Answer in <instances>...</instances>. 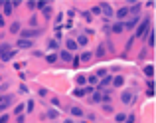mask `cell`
Returning <instances> with one entry per match:
<instances>
[{
    "instance_id": "1",
    "label": "cell",
    "mask_w": 156,
    "mask_h": 123,
    "mask_svg": "<svg viewBox=\"0 0 156 123\" xmlns=\"http://www.w3.org/2000/svg\"><path fill=\"white\" fill-rule=\"evenodd\" d=\"M148 30H150V20L144 18L140 24H138V28H136V32H134V36H136V38H144V36L148 34Z\"/></svg>"
},
{
    "instance_id": "2",
    "label": "cell",
    "mask_w": 156,
    "mask_h": 123,
    "mask_svg": "<svg viewBox=\"0 0 156 123\" xmlns=\"http://www.w3.org/2000/svg\"><path fill=\"white\" fill-rule=\"evenodd\" d=\"M12 56H14L12 46H10V44H2V46H0V60H2V62H8Z\"/></svg>"
},
{
    "instance_id": "3",
    "label": "cell",
    "mask_w": 156,
    "mask_h": 123,
    "mask_svg": "<svg viewBox=\"0 0 156 123\" xmlns=\"http://www.w3.org/2000/svg\"><path fill=\"white\" fill-rule=\"evenodd\" d=\"M20 36H22V40H32L36 36H40V30H24Z\"/></svg>"
},
{
    "instance_id": "4",
    "label": "cell",
    "mask_w": 156,
    "mask_h": 123,
    "mask_svg": "<svg viewBox=\"0 0 156 123\" xmlns=\"http://www.w3.org/2000/svg\"><path fill=\"white\" fill-rule=\"evenodd\" d=\"M10 103H12V97L10 95H4V99L0 101V111H6V109L10 107Z\"/></svg>"
},
{
    "instance_id": "5",
    "label": "cell",
    "mask_w": 156,
    "mask_h": 123,
    "mask_svg": "<svg viewBox=\"0 0 156 123\" xmlns=\"http://www.w3.org/2000/svg\"><path fill=\"white\" fill-rule=\"evenodd\" d=\"M129 8H126V6H122V8H119V10H117V18L119 20H125V18H129Z\"/></svg>"
},
{
    "instance_id": "6",
    "label": "cell",
    "mask_w": 156,
    "mask_h": 123,
    "mask_svg": "<svg viewBox=\"0 0 156 123\" xmlns=\"http://www.w3.org/2000/svg\"><path fill=\"white\" fill-rule=\"evenodd\" d=\"M16 46H18V48H32V46H34V42H32V40H22V38H20Z\"/></svg>"
},
{
    "instance_id": "7",
    "label": "cell",
    "mask_w": 156,
    "mask_h": 123,
    "mask_svg": "<svg viewBox=\"0 0 156 123\" xmlns=\"http://www.w3.org/2000/svg\"><path fill=\"white\" fill-rule=\"evenodd\" d=\"M111 84H113L115 88H121V85L125 84V77H122V76H117V77H113V80H111Z\"/></svg>"
},
{
    "instance_id": "8",
    "label": "cell",
    "mask_w": 156,
    "mask_h": 123,
    "mask_svg": "<svg viewBox=\"0 0 156 123\" xmlns=\"http://www.w3.org/2000/svg\"><path fill=\"white\" fill-rule=\"evenodd\" d=\"M121 101H122V103H130V101H133V93H130V91H122Z\"/></svg>"
},
{
    "instance_id": "9",
    "label": "cell",
    "mask_w": 156,
    "mask_h": 123,
    "mask_svg": "<svg viewBox=\"0 0 156 123\" xmlns=\"http://www.w3.org/2000/svg\"><path fill=\"white\" fill-rule=\"evenodd\" d=\"M99 8H101V10L105 12V16H113V8H111L109 4H105V2H103V4H101Z\"/></svg>"
},
{
    "instance_id": "10",
    "label": "cell",
    "mask_w": 156,
    "mask_h": 123,
    "mask_svg": "<svg viewBox=\"0 0 156 123\" xmlns=\"http://www.w3.org/2000/svg\"><path fill=\"white\" fill-rule=\"evenodd\" d=\"M59 58L63 60V62H71V60H73V56L69 54L67 50H63V52H59Z\"/></svg>"
},
{
    "instance_id": "11",
    "label": "cell",
    "mask_w": 156,
    "mask_h": 123,
    "mask_svg": "<svg viewBox=\"0 0 156 123\" xmlns=\"http://www.w3.org/2000/svg\"><path fill=\"white\" fill-rule=\"evenodd\" d=\"M73 50H77V44H75V40H67V52L71 54Z\"/></svg>"
},
{
    "instance_id": "12",
    "label": "cell",
    "mask_w": 156,
    "mask_h": 123,
    "mask_svg": "<svg viewBox=\"0 0 156 123\" xmlns=\"http://www.w3.org/2000/svg\"><path fill=\"white\" fill-rule=\"evenodd\" d=\"M122 30H125V24H122V22H117L113 26V32H115V34H119V32H122Z\"/></svg>"
},
{
    "instance_id": "13",
    "label": "cell",
    "mask_w": 156,
    "mask_h": 123,
    "mask_svg": "<svg viewBox=\"0 0 156 123\" xmlns=\"http://www.w3.org/2000/svg\"><path fill=\"white\" fill-rule=\"evenodd\" d=\"M71 115L73 117H81V115H83V109H81V107H71Z\"/></svg>"
},
{
    "instance_id": "14",
    "label": "cell",
    "mask_w": 156,
    "mask_h": 123,
    "mask_svg": "<svg viewBox=\"0 0 156 123\" xmlns=\"http://www.w3.org/2000/svg\"><path fill=\"white\" fill-rule=\"evenodd\" d=\"M12 10H14V6H12L10 2L4 4V14H6V16H10V14H12Z\"/></svg>"
},
{
    "instance_id": "15",
    "label": "cell",
    "mask_w": 156,
    "mask_h": 123,
    "mask_svg": "<svg viewBox=\"0 0 156 123\" xmlns=\"http://www.w3.org/2000/svg\"><path fill=\"white\" fill-rule=\"evenodd\" d=\"M136 22H138V18H130L129 22L125 24V28H129V30H133V28H134V24H136Z\"/></svg>"
},
{
    "instance_id": "16",
    "label": "cell",
    "mask_w": 156,
    "mask_h": 123,
    "mask_svg": "<svg viewBox=\"0 0 156 123\" xmlns=\"http://www.w3.org/2000/svg\"><path fill=\"white\" fill-rule=\"evenodd\" d=\"M146 36H148V46L152 48V46H154V32H152V28L148 30V34H146Z\"/></svg>"
},
{
    "instance_id": "17",
    "label": "cell",
    "mask_w": 156,
    "mask_h": 123,
    "mask_svg": "<svg viewBox=\"0 0 156 123\" xmlns=\"http://www.w3.org/2000/svg\"><path fill=\"white\" fill-rule=\"evenodd\" d=\"M75 44H79V46H85V44H87V36H83V34L77 36V42H75Z\"/></svg>"
},
{
    "instance_id": "18",
    "label": "cell",
    "mask_w": 156,
    "mask_h": 123,
    "mask_svg": "<svg viewBox=\"0 0 156 123\" xmlns=\"http://www.w3.org/2000/svg\"><path fill=\"white\" fill-rule=\"evenodd\" d=\"M140 12V4H133V8H129V14H136Z\"/></svg>"
},
{
    "instance_id": "19",
    "label": "cell",
    "mask_w": 156,
    "mask_h": 123,
    "mask_svg": "<svg viewBox=\"0 0 156 123\" xmlns=\"http://www.w3.org/2000/svg\"><path fill=\"white\" fill-rule=\"evenodd\" d=\"M89 84H91V85H99V77H97V76H91V77H89Z\"/></svg>"
},
{
    "instance_id": "20",
    "label": "cell",
    "mask_w": 156,
    "mask_h": 123,
    "mask_svg": "<svg viewBox=\"0 0 156 123\" xmlns=\"http://www.w3.org/2000/svg\"><path fill=\"white\" fill-rule=\"evenodd\" d=\"M10 32H12V34H14V32H20V22H14V24H12V26H10Z\"/></svg>"
},
{
    "instance_id": "21",
    "label": "cell",
    "mask_w": 156,
    "mask_h": 123,
    "mask_svg": "<svg viewBox=\"0 0 156 123\" xmlns=\"http://www.w3.org/2000/svg\"><path fill=\"white\" fill-rule=\"evenodd\" d=\"M75 80H77V84H79V85H85V81H87V77H85V76H77Z\"/></svg>"
},
{
    "instance_id": "22",
    "label": "cell",
    "mask_w": 156,
    "mask_h": 123,
    "mask_svg": "<svg viewBox=\"0 0 156 123\" xmlns=\"http://www.w3.org/2000/svg\"><path fill=\"white\" fill-rule=\"evenodd\" d=\"M91 58H93V54H91V52H85V54L81 56V60H83V62H89Z\"/></svg>"
},
{
    "instance_id": "23",
    "label": "cell",
    "mask_w": 156,
    "mask_h": 123,
    "mask_svg": "<svg viewBox=\"0 0 156 123\" xmlns=\"http://www.w3.org/2000/svg\"><path fill=\"white\" fill-rule=\"evenodd\" d=\"M111 80H113L111 76H109V77H105L103 81H99V85H101V88H105V85H109V84H111Z\"/></svg>"
},
{
    "instance_id": "24",
    "label": "cell",
    "mask_w": 156,
    "mask_h": 123,
    "mask_svg": "<svg viewBox=\"0 0 156 123\" xmlns=\"http://www.w3.org/2000/svg\"><path fill=\"white\" fill-rule=\"evenodd\" d=\"M44 16H46V18H50V16H51V8H50V4L44 8Z\"/></svg>"
},
{
    "instance_id": "25",
    "label": "cell",
    "mask_w": 156,
    "mask_h": 123,
    "mask_svg": "<svg viewBox=\"0 0 156 123\" xmlns=\"http://www.w3.org/2000/svg\"><path fill=\"white\" fill-rule=\"evenodd\" d=\"M91 101H93V103H99V101H101V93H93Z\"/></svg>"
},
{
    "instance_id": "26",
    "label": "cell",
    "mask_w": 156,
    "mask_h": 123,
    "mask_svg": "<svg viewBox=\"0 0 156 123\" xmlns=\"http://www.w3.org/2000/svg\"><path fill=\"white\" fill-rule=\"evenodd\" d=\"M22 111H24V105H22V103H20V105H16V107H14V113H16V115H20Z\"/></svg>"
},
{
    "instance_id": "27",
    "label": "cell",
    "mask_w": 156,
    "mask_h": 123,
    "mask_svg": "<svg viewBox=\"0 0 156 123\" xmlns=\"http://www.w3.org/2000/svg\"><path fill=\"white\" fill-rule=\"evenodd\" d=\"M48 46H50V50H57V40H50Z\"/></svg>"
},
{
    "instance_id": "28",
    "label": "cell",
    "mask_w": 156,
    "mask_h": 123,
    "mask_svg": "<svg viewBox=\"0 0 156 123\" xmlns=\"http://www.w3.org/2000/svg\"><path fill=\"white\" fill-rule=\"evenodd\" d=\"M48 117H50V119H55V117H57V111H55V109H50V111H48Z\"/></svg>"
},
{
    "instance_id": "29",
    "label": "cell",
    "mask_w": 156,
    "mask_h": 123,
    "mask_svg": "<svg viewBox=\"0 0 156 123\" xmlns=\"http://www.w3.org/2000/svg\"><path fill=\"white\" fill-rule=\"evenodd\" d=\"M144 73H146V76H152V65H146V68H144Z\"/></svg>"
},
{
    "instance_id": "30",
    "label": "cell",
    "mask_w": 156,
    "mask_h": 123,
    "mask_svg": "<svg viewBox=\"0 0 156 123\" xmlns=\"http://www.w3.org/2000/svg\"><path fill=\"white\" fill-rule=\"evenodd\" d=\"M55 60H57V56H55V54H50V56H48V62H50V64H53Z\"/></svg>"
},
{
    "instance_id": "31",
    "label": "cell",
    "mask_w": 156,
    "mask_h": 123,
    "mask_svg": "<svg viewBox=\"0 0 156 123\" xmlns=\"http://www.w3.org/2000/svg\"><path fill=\"white\" fill-rule=\"evenodd\" d=\"M75 95L77 97H83L85 95V89H75Z\"/></svg>"
},
{
    "instance_id": "32",
    "label": "cell",
    "mask_w": 156,
    "mask_h": 123,
    "mask_svg": "<svg viewBox=\"0 0 156 123\" xmlns=\"http://www.w3.org/2000/svg\"><path fill=\"white\" fill-rule=\"evenodd\" d=\"M125 119H126L125 113H117V121H125Z\"/></svg>"
},
{
    "instance_id": "33",
    "label": "cell",
    "mask_w": 156,
    "mask_h": 123,
    "mask_svg": "<svg viewBox=\"0 0 156 123\" xmlns=\"http://www.w3.org/2000/svg\"><path fill=\"white\" fill-rule=\"evenodd\" d=\"M24 107H28V111H32V109H34V101H28Z\"/></svg>"
},
{
    "instance_id": "34",
    "label": "cell",
    "mask_w": 156,
    "mask_h": 123,
    "mask_svg": "<svg viewBox=\"0 0 156 123\" xmlns=\"http://www.w3.org/2000/svg\"><path fill=\"white\" fill-rule=\"evenodd\" d=\"M103 54H105V48H103V46H101V48H99V50H97V56H103Z\"/></svg>"
},
{
    "instance_id": "35",
    "label": "cell",
    "mask_w": 156,
    "mask_h": 123,
    "mask_svg": "<svg viewBox=\"0 0 156 123\" xmlns=\"http://www.w3.org/2000/svg\"><path fill=\"white\" fill-rule=\"evenodd\" d=\"M6 121H8V115H6V113H4V115L0 117V123H6Z\"/></svg>"
},
{
    "instance_id": "36",
    "label": "cell",
    "mask_w": 156,
    "mask_h": 123,
    "mask_svg": "<svg viewBox=\"0 0 156 123\" xmlns=\"http://www.w3.org/2000/svg\"><path fill=\"white\" fill-rule=\"evenodd\" d=\"M0 26H4V18H2V16H0Z\"/></svg>"
},
{
    "instance_id": "37",
    "label": "cell",
    "mask_w": 156,
    "mask_h": 123,
    "mask_svg": "<svg viewBox=\"0 0 156 123\" xmlns=\"http://www.w3.org/2000/svg\"><path fill=\"white\" fill-rule=\"evenodd\" d=\"M63 123H73V121H71V119H65V121H63Z\"/></svg>"
},
{
    "instance_id": "38",
    "label": "cell",
    "mask_w": 156,
    "mask_h": 123,
    "mask_svg": "<svg viewBox=\"0 0 156 123\" xmlns=\"http://www.w3.org/2000/svg\"><path fill=\"white\" fill-rule=\"evenodd\" d=\"M2 99H4V95H0V101H2Z\"/></svg>"
}]
</instances>
